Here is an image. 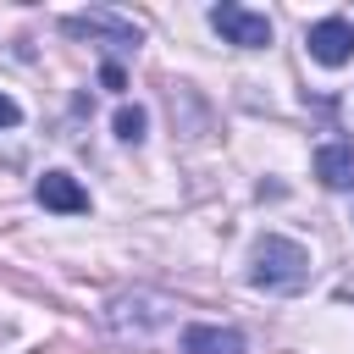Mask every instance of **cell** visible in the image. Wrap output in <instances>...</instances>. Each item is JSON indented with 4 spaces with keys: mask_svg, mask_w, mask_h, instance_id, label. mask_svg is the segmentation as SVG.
Wrapping results in <instances>:
<instances>
[{
    "mask_svg": "<svg viewBox=\"0 0 354 354\" xmlns=\"http://www.w3.org/2000/svg\"><path fill=\"white\" fill-rule=\"evenodd\" d=\"M249 282L260 293H299L310 282V249L299 238H282V232H266L249 254Z\"/></svg>",
    "mask_w": 354,
    "mask_h": 354,
    "instance_id": "obj_1",
    "label": "cell"
},
{
    "mask_svg": "<svg viewBox=\"0 0 354 354\" xmlns=\"http://www.w3.org/2000/svg\"><path fill=\"white\" fill-rule=\"evenodd\" d=\"M61 28H66L72 39H105V44H116V50H138V28H133L127 17H116V11H72Z\"/></svg>",
    "mask_w": 354,
    "mask_h": 354,
    "instance_id": "obj_5",
    "label": "cell"
},
{
    "mask_svg": "<svg viewBox=\"0 0 354 354\" xmlns=\"http://www.w3.org/2000/svg\"><path fill=\"white\" fill-rule=\"evenodd\" d=\"M33 199H39L44 210H55V216H83V210H88V188H83L72 171H44L39 188H33Z\"/></svg>",
    "mask_w": 354,
    "mask_h": 354,
    "instance_id": "obj_6",
    "label": "cell"
},
{
    "mask_svg": "<svg viewBox=\"0 0 354 354\" xmlns=\"http://www.w3.org/2000/svg\"><path fill=\"white\" fill-rule=\"evenodd\" d=\"M183 354H249L238 326H216V321H188L183 326Z\"/></svg>",
    "mask_w": 354,
    "mask_h": 354,
    "instance_id": "obj_7",
    "label": "cell"
},
{
    "mask_svg": "<svg viewBox=\"0 0 354 354\" xmlns=\"http://www.w3.org/2000/svg\"><path fill=\"white\" fill-rule=\"evenodd\" d=\"M171 321V299H160V293H133V299H111V310H105V326L116 332V337H149L155 326H166Z\"/></svg>",
    "mask_w": 354,
    "mask_h": 354,
    "instance_id": "obj_2",
    "label": "cell"
},
{
    "mask_svg": "<svg viewBox=\"0 0 354 354\" xmlns=\"http://www.w3.org/2000/svg\"><path fill=\"white\" fill-rule=\"evenodd\" d=\"M17 122H22V105L11 94H0V127H17Z\"/></svg>",
    "mask_w": 354,
    "mask_h": 354,
    "instance_id": "obj_10",
    "label": "cell"
},
{
    "mask_svg": "<svg viewBox=\"0 0 354 354\" xmlns=\"http://www.w3.org/2000/svg\"><path fill=\"white\" fill-rule=\"evenodd\" d=\"M144 122H149L144 105H122V111H116V138H122V144H138V138H144Z\"/></svg>",
    "mask_w": 354,
    "mask_h": 354,
    "instance_id": "obj_9",
    "label": "cell"
},
{
    "mask_svg": "<svg viewBox=\"0 0 354 354\" xmlns=\"http://www.w3.org/2000/svg\"><path fill=\"white\" fill-rule=\"evenodd\" d=\"M315 177L326 188H354V149L348 144H321L315 149Z\"/></svg>",
    "mask_w": 354,
    "mask_h": 354,
    "instance_id": "obj_8",
    "label": "cell"
},
{
    "mask_svg": "<svg viewBox=\"0 0 354 354\" xmlns=\"http://www.w3.org/2000/svg\"><path fill=\"white\" fill-rule=\"evenodd\" d=\"M304 50H310V61H321V66H348V61H354V22H348V17H321V22H310Z\"/></svg>",
    "mask_w": 354,
    "mask_h": 354,
    "instance_id": "obj_4",
    "label": "cell"
},
{
    "mask_svg": "<svg viewBox=\"0 0 354 354\" xmlns=\"http://www.w3.org/2000/svg\"><path fill=\"white\" fill-rule=\"evenodd\" d=\"M100 83H105V88H122L127 77H122V66H100Z\"/></svg>",
    "mask_w": 354,
    "mask_h": 354,
    "instance_id": "obj_11",
    "label": "cell"
},
{
    "mask_svg": "<svg viewBox=\"0 0 354 354\" xmlns=\"http://www.w3.org/2000/svg\"><path fill=\"white\" fill-rule=\"evenodd\" d=\"M210 28H216L227 44H238V50H266V44H271V22H266V11H249V6H238V0L210 6Z\"/></svg>",
    "mask_w": 354,
    "mask_h": 354,
    "instance_id": "obj_3",
    "label": "cell"
}]
</instances>
